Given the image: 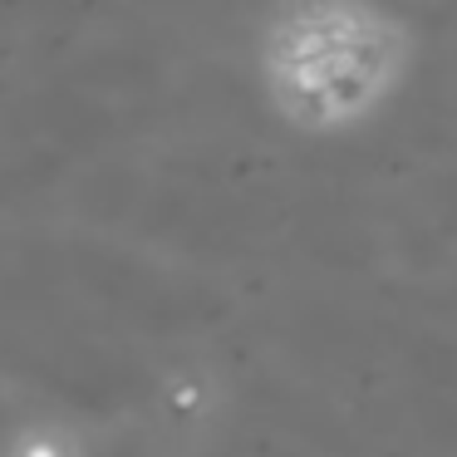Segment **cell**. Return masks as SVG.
Segmentation results:
<instances>
[]
</instances>
